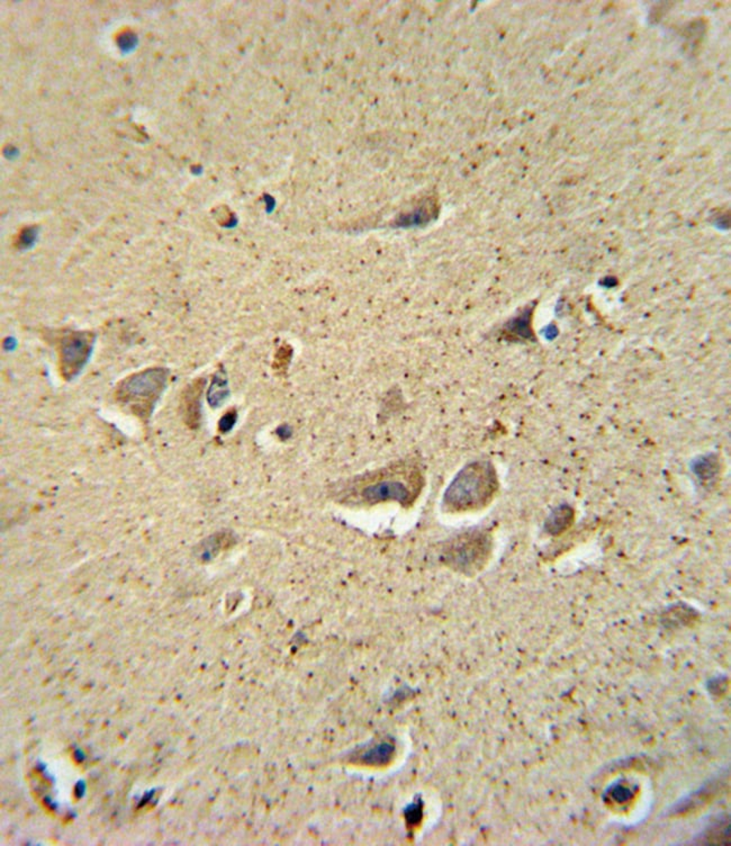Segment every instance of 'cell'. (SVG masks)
<instances>
[{"label":"cell","instance_id":"3","mask_svg":"<svg viewBox=\"0 0 731 846\" xmlns=\"http://www.w3.org/2000/svg\"><path fill=\"white\" fill-rule=\"evenodd\" d=\"M95 335L89 331L69 333L61 341L60 371L63 378L71 381L83 371L91 357Z\"/></svg>","mask_w":731,"mask_h":846},{"label":"cell","instance_id":"6","mask_svg":"<svg viewBox=\"0 0 731 846\" xmlns=\"http://www.w3.org/2000/svg\"><path fill=\"white\" fill-rule=\"evenodd\" d=\"M204 385L205 381L203 379H197L195 381L188 390H186V395H185V410H186L187 423L189 426L197 427L200 419V395L203 392Z\"/></svg>","mask_w":731,"mask_h":846},{"label":"cell","instance_id":"4","mask_svg":"<svg viewBox=\"0 0 731 846\" xmlns=\"http://www.w3.org/2000/svg\"><path fill=\"white\" fill-rule=\"evenodd\" d=\"M488 552H490V541H488V537L478 533V535L471 536L461 545L458 550L456 558H457V563L460 565L478 567L480 564L484 563Z\"/></svg>","mask_w":731,"mask_h":846},{"label":"cell","instance_id":"1","mask_svg":"<svg viewBox=\"0 0 731 846\" xmlns=\"http://www.w3.org/2000/svg\"><path fill=\"white\" fill-rule=\"evenodd\" d=\"M496 489L495 470L490 464L478 463L460 473L450 487L447 501L461 510L482 508L492 500Z\"/></svg>","mask_w":731,"mask_h":846},{"label":"cell","instance_id":"12","mask_svg":"<svg viewBox=\"0 0 731 846\" xmlns=\"http://www.w3.org/2000/svg\"><path fill=\"white\" fill-rule=\"evenodd\" d=\"M236 413H234V412L226 413V415H225L224 417H223V418L221 419V422H219V429H221V431L228 432L229 430H231V429H232V427L234 426V423H236Z\"/></svg>","mask_w":731,"mask_h":846},{"label":"cell","instance_id":"9","mask_svg":"<svg viewBox=\"0 0 731 846\" xmlns=\"http://www.w3.org/2000/svg\"><path fill=\"white\" fill-rule=\"evenodd\" d=\"M228 394L226 381L222 377H215L209 392V401L212 407H219V404H222L226 399Z\"/></svg>","mask_w":731,"mask_h":846},{"label":"cell","instance_id":"5","mask_svg":"<svg viewBox=\"0 0 731 846\" xmlns=\"http://www.w3.org/2000/svg\"><path fill=\"white\" fill-rule=\"evenodd\" d=\"M408 495V489L401 482H381L372 485L364 492V497L369 501H405Z\"/></svg>","mask_w":731,"mask_h":846},{"label":"cell","instance_id":"8","mask_svg":"<svg viewBox=\"0 0 731 846\" xmlns=\"http://www.w3.org/2000/svg\"><path fill=\"white\" fill-rule=\"evenodd\" d=\"M693 472L702 481H710L719 473V464L715 457H702L693 464Z\"/></svg>","mask_w":731,"mask_h":846},{"label":"cell","instance_id":"11","mask_svg":"<svg viewBox=\"0 0 731 846\" xmlns=\"http://www.w3.org/2000/svg\"><path fill=\"white\" fill-rule=\"evenodd\" d=\"M36 236H38V230L35 228H25L24 231L20 236L18 245L22 249H28V248L32 247L34 245V242H35Z\"/></svg>","mask_w":731,"mask_h":846},{"label":"cell","instance_id":"2","mask_svg":"<svg viewBox=\"0 0 731 846\" xmlns=\"http://www.w3.org/2000/svg\"><path fill=\"white\" fill-rule=\"evenodd\" d=\"M167 369H151L131 375L118 385L116 398L140 417L150 415L168 381Z\"/></svg>","mask_w":731,"mask_h":846},{"label":"cell","instance_id":"7","mask_svg":"<svg viewBox=\"0 0 731 846\" xmlns=\"http://www.w3.org/2000/svg\"><path fill=\"white\" fill-rule=\"evenodd\" d=\"M574 521V510L568 506H560L551 512L546 522V529L553 535H558L568 529Z\"/></svg>","mask_w":731,"mask_h":846},{"label":"cell","instance_id":"10","mask_svg":"<svg viewBox=\"0 0 731 846\" xmlns=\"http://www.w3.org/2000/svg\"><path fill=\"white\" fill-rule=\"evenodd\" d=\"M609 792H610L611 797L614 798V801L620 802V804H623L633 797L631 789L629 787L623 786V784H614V787H611Z\"/></svg>","mask_w":731,"mask_h":846}]
</instances>
